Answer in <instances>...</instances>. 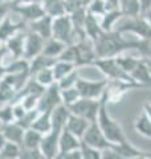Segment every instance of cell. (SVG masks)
I'll return each mask as SVG.
<instances>
[{
    "label": "cell",
    "instance_id": "obj_1",
    "mask_svg": "<svg viewBox=\"0 0 151 159\" xmlns=\"http://www.w3.org/2000/svg\"><path fill=\"white\" fill-rule=\"evenodd\" d=\"M135 40L137 39H126L123 37V33L113 29L109 32H103L93 44L98 58H109L117 57L121 53L134 49Z\"/></svg>",
    "mask_w": 151,
    "mask_h": 159
},
{
    "label": "cell",
    "instance_id": "obj_2",
    "mask_svg": "<svg viewBox=\"0 0 151 159\" xmlns=\"http://www.w3.org/2000/svg\"><path fill=\"white\" fill-rule=\"evenodd\" d=\"M97 122L101 127V130L103 131L105 137L108 138V141L112 145H118V143H123L129 141L122 126L117 121H114L112 116H110V113L108 110V99L105 94L101 97V105H99Z\"/></svg>",
    "mask_w": 151,
    "mask_h": 159
},
{
    "label": "cell",
    "instance_id": "obj_3",
    "mask_svg": "<svg viewBox=\"0 0 151 159\" xmlns=\"http://www.w3.org/2000/svg\"><path fill=\"white\" fill-rule=\"evenodd\" d=\"M114 29L123 34L130 33L137 39L151 37V25L143 15L135 17H121Z\"/></svg>",
    "mask_w": 151,
    "mask_h": 159
},
{
    "label": "cell",
    "instance_id": "obj_4",
    "mask_svg": "<svg viewBox=\"0 0 151 159\" xmlns=\"http://www.w3.org/2000/svg\"><path fill=\"white\" fill-rule=\"evenodd\" d=\"M52 37L65 43L66 45L76 43V29L73 27V23L68 13L53 19Z\"/></svg>",
    "mask_w": 151,
    "mask_h": 159
},
{
    "label": "cell",
    "instance_id": "obj_5",
    "mask_svg": "<svg viewBox=\"0 0 151 159\" xmlns=\"http://www.w3.org/2000/svg\"><path fill=\"white\" fill-rule=\"evenodd\" d=\"M93 66L98 68L99 72L103 74L106 80L114 81V80H125V81H133V78L126 73L118 64L115 57L109 58H97L93 62ZM134 82V81H133Z\"/></svg>",
    "mask_w": 151,
    "mask_h": 159
},
{
    "label": "cell",
    "instance_id": "obj_6",
    "mask_svg": "<svg viewBox=\"0 0 151 159\" xmlns=\"http://www.w3.org/2000/svg\"><path fill=\"white\" fill-rule=\"evenodd\" d=\"M99 105H101V98L94 99V98H78L77 101L72 105H69V110L72 114L80 116L89 122L97 121L98 111H99Z\"/></svg>",
    "mask_w": 151,
    "mask_h": 159
},
{
    "label": "cell",
    "instance_id": "obj_7",
    "mask_svg": "<svg viewBox=\"0 0 151 159\" xmlns=\"http://www.w3.org/2000/svg\"><path fill=\"white\" fill-rule=\"evenodd\" d=\"M109 80H98V81H92V80H85L80 77L76 82V88L82 98H94L99 99L105 94L108 88Z\"/></svg>",
    "mask_w": 151,
    "mask_h": 159
},
{
    "label": "cell",
    "instance_id": "obj_8",
    "mask_svg": "<svg viewBox=\"0 0 151 159\" xmlns=\"http://www.w3.org/2000/svg\"><path fill=\"white\" fill-rule=\"evenodd\" d=\"M73 45L76 49V66L77 68L93 65V62L98 58L94 49V44L88 37L73 43Z\"/></svg>",
    "mask_w": 151,
    "mask_h": 159
},
{
    "label": "cell",
    "instance_id": "obj_9",
    "mask_svg": "<svg viewBox=\"0 0 151 159\" xmlns=\"http://www.w3.org/2000/svg\"><path fill=\"white\" fill-rule=\"evenodd\" d=\"M81 141L85 143V145L94 147V148H98L101 151L113 146L112 143L108 141V138L105 137V134L102 130H101L97 121L90 122V125L88 126L86 131H85V134L81 138Z\"/></svg>",
    "mask_w": 151,
    "mask_h": 159
},
{
    "label": "cell",
    "instance_id": "obj_10",
    "mask_svg": "<svg viewBox=\"0 0 151 159\" xmlns=\"http://www.w3.org/2000/svg\"><path fill=\"white\" fill-rule=\"evenodd\" d=\"M20 16V19L27 24L34 21L45 15L44 7L41 3H24V4H13L12 11Z\"/></svg>",
    "mask_w": 151,
    "mask_h": 159
},
{
    "label": "cell",
    "instance_id": "obj_11",
    "mask_svg": "<svg viewBox=\"0 0 151 159\" xmlns=\"http://www.w3.org/2000/svg\"><path fill=\"white\" fill-rule=\"evenodd\" d=\"M61 102V89H60L58 84L54 82L50 86L45 88V92L41 94V97L39 99L37 109L41 111H52L57 105Z\"/></svg>",
    "mask_w": 151,
    "mask_h": 159
},
{
    "label": "cell",
    "instance_id": "obj_12",
    "mask_svg": "<svg viewBox=\"0 0 151 159\" xmlns=\"http://www.w3.org/2000/svg\"><path fill=\"white\" fill-rule=\"evenodd\" d=\"M60 130L52 129L49 133L44 134L40 142L39 150L44 157L49 159H53L56 155H58V138H60Z\"/></svg>",
    "mask_w": 151,
    "mask_h": 159
},
{
    "label": "cell",
    "instance_id": "obj_13",
    "mask_svg": "<svg viewBox=\"0 0 151 159\" xmlns=\"http://www.w3.org/2000/svg\"><path fill=\"white\" fill-rule=\"evenodd\" d=\"M45 40L39 36L37 33L32 31L25 32V43H24V54L23 57L27 60H32L33 57L39 56L40 53H43Z\"/></svg>",
    "mask_w": 151,
    "mask_h": 159
},
{
    "label": "cell",
    "instance_id": "obj_14",
    "mask_svg": "<svg viewBox=\"0 0 151 159\" xmlns=\"http://www.w3.org/2000/svg\"><path fill=\"white\" fill-rule=\"evenodd\" d=\"M81 143H82L81 139L64 127L61 133H60V138H58V154L72 151L76 150V148H81Z\"/></svg>",
    "mask_w": 151,
    "mask_h": 159
},
{
    "label": "cell",
    "instance_id": "obj_15",
    "mask_svg": "<svg viewBox=\"0 0 151 159\" xmlns=\"http://www.w3.org/2000/svg\"><path fill=\"white\" fill-rule=\"evenodd\" d=\"M25 21L20 20L19 23H15L12 21L11 16H8L0 23V43H6L8 39H11L13 34H16L20 31H24V25H25Z\"/></svg>",
    "mask_w": 151,
    "mask_h": 159
},
{
    "label": "cell",
    "instance_id": "obj_16",
    "mask_svg": "<svg viewBox=\"0 0 151 159\" xmlns=\"http://www.w3.org/2000/svg\"><path fill=\"white\" fill-rule=\"evenodd\" d=\"M52 24H53V17L48 16V15H44L43 17L29 23L28 25H29V31L37 33L44 40H48L52 37Z\"/></svg>",
    "mask_w": 151,
    "mask_h": 159
},
{
    "label": "cell",
    "instance_id": "obj_17",
    "mask_svg": "<svg viewBox=\"0 0 151 159\" xmlns=\"http://www.w3.org/2000/svg\"><path fill=\"white\" fill-rule=\"evenodd\" d=\"M70 116V110L66 105L60 103L50 111V119H52V129L61 131L68 122V118Z\"/></svg>",
    "mask_w": 151,
    "mask_h": 159
},
{
    "label": "cell",
    "instance_id": "obj_18",
    "mask_svg": "<svg viewBox=\"0 0 151 159\" xmlns=\"http://www.w3.org/2000/svg\"><path fill=\"white\" fill-rule=\"evenodd\" d=\"M24 43H25V32L20 31L16 34H13L11 39L6 41V45L8 49V53L12 56V58H20L24 54Z\"/></svg>",
    "mask_w": 151,
    "mask_h": 159
},
{
    "label": "cell",
    "instance_id": "obj_19",
    "mask_svg": "<svg viewBox=\"0 0 151 159\" xmlns=\"http://www.w3.org/2000/svg\"><path fill=\"white\" fill-rule=\"evenodd\" d=\"M0 129H2L4 137H6L8 142H15L21 145L25 129H23L16 121L9 122V123H3V125H0Z\"/></svg>",
    "mask_w": 151,
    "mask_h": 159
},
{
    "label": "cell",
    "instance_id": "obj_20",
    "mask_svg": "<svg viewBox=\"0 0 151 159\" xmlns=\"http://www.w3.org/2000/svg\"><path fill=\"white\" fill-rule=\"evenodd\" d=\"M84 32H85V34H86V37L94 43L105 31L102 29V27H101L99 19L88 12L86 20H85V24H84Z\"/></svg>",
    "mask_w": 151,
    "mask_h": 159
},
{
    "label": "cell",
    "instance_id": "obj_21",
    "mask_svg": "<svg viewBox=\"0 0 151 159\" xmlns=\"http://www.w3.org/2000/svg\"><path fill=\"white\" fill-rule=\"evenodd\" d=\"M89 125H90V122L88 121V119L70 113V116L68 118V122H66V125H65V129L81 139Z\"/></svg>",
    "mask_w": 151,
    "mask_h": 159
},
{
    "label": "cell",
    "instance_id": "obj_22",
    "mask_svg": "<svg viewBox=\"0 0 151 159\" xmlns=\"http://www.w3.org/2000/svg\"><path fill=\"white\" fill-rule=\"evenodd\" d=\"M56 61H57V58L45 56V54H43V53H40L39 56L33 57L32 60H29V74H31V77H33L37 72L43 70V69L52 68Z\"/></svg>",
    "mask_w": 151,
    "mask_h": 159
},
{
    "label": "cell",
    "instance_id": "obj_23",
    "mask_svg": "<svg viewBox=\"0 0 151 159\" xmlns=\"http://www.w3.org/2000/svg\"><path fill=\"white\" fill-rule=\"evenodd\" d=\"M41 4L44 7L45 15H48L53 19L68 13L65 0H41Z\"/></svg>",
    "mask_w": 151,
    "mask_h": 159
},
{
    "label": "cell",
    "instance_id": "obj_24",
    "mask_svg": "<svg viewBox=\"0 0 151 159\" xmlns=\"http://www.w3.org/2000/svg\"><path fill=\"white\" fill-rule=\"evenodd\" d=\"M130 77L133 78L134 82H137L142 86H150L151 85V74H150L149 69L146 66V64L143 62L142 58L139 60L138 65L134 68V70L130 73Z\"/></svg>",
    "mask_w": 151,
    "mask_h": 159
},
{
    "label": "cell",
    "instance_id": "obj_25",
    "mask_svg": "<svg viewBox=\"0 0 151 159\" xmlns=\"http://www.w3.org/2000/svg\"><path fill=\"white\" fill-rule=\"evenodd\" d=\"M41 138H43V134L39 133L37 130H34V129H32V127L25 129L23 142H21V147L27 148V150H37V148L40 147Z\"/></svg>",
    "mask_w": 151,
    "mask_h": 159
},
{
    "label": "cell",
    "instance_id": "obj_26",
    "mask_svg": "<svg viewBox=\"0 0 151 159\" xmlns=\"http://www.w3.org/2000/svg\"><path fill=\"white\" fill-rule=\"evenodd\" d=\"M66 48V44L60 41V40L50 37L48 40H45L44 43V48H43V54L53 58H58V56L64 52V49Z\"/></svg>",
    "mask_w": 151,
    "mask_h": 159
},
{
    "label": "cell",
    "instance_id": "obj_27",
    "mask_svg": "<svg viewBox=\"0 0 151 159\" xmlns=\"http://www.w3.org/2000/svg\"><path fill=\"white\" fill-rule=\"evenodd\" d=\"M134 130L139 135H142L147 139H151V119L147 117V114L142 111L134 121Z\"/></svg>",
    "mask_w": 151,
    "mask_h": 159
},
{
    "label": "cell",
    "instance_id": "obj_28",
    "mask_svg": "<svg viewBox=\"0 0 151 159\" xmlns=\"http://www.w3.org/2000/svg\"><path fill=\"white\" fill-rule=\"evenodd\" d=\"M119 9L123 17H135L142 15L139 0H119Z\"/></svg>",
    "mask_w": 151,
    "mask_h": 159
},
{
    "label": "cell",
    "instance_id": "obj_29",
    "mask_svg": "<svg viewBox=\"0 0 151 159\" xmlns=\"http://www.w3.org/2000/svg\"><path fill=\"white\" fill-rule=\"evenodd\" d=\"M121 17H123L121 9H114V11H108L103 16H101V27L105 32H109V31H113L117 25V23L121 20Z\"/></svg>",
    "mask_w": 151,
    "mask_h": 159
},
{
    "label": "cell",
    "instance_id": "obj_30",
    "mask_svg": "<svg viewBox=\"0 0 151 159\" xmlns=\"http://www.w3.org/2000/svg\"><path fill=\"white\" fill-rule=\"evenodd\" d=\"M32 129L37 130L39 133L44 134L49 133L52 130V119H50V111H41L37 116V118L32 123Z\"/></svg>",
    "mask_w": 151,
    "mask_h": 159
},
{
    "label": "cell",
    "instance_id": "obj_31",
    "mask_svg": "<svg viewBox=\"0 0 151 159\" xmlns=\"http://www.w3.org/2000/svg\"><path fill=\"white\" fill-rule=\"evenodd\" d=\"M112 147L114 148L115 151H118L121 155H122L123 158H126V159H133L135 157L147 154V152H144L142 150H139V148H137V147H134L129 141L123 142V143H118V145H113Z\"/></svg>",
    "mask_w": 151,
    "mask_h": 159
},
{
    "label": "cell",
    "instance_id": "obj_32",
    "mask_svg": "<svg viewBox=\"0 0 151 159\" xmlns=\"http://www.w3.org/2000/svg\"><path fill=\"white\" fill-rule=\"evenodd\" d=\"M76 69V65L72 62H68V61H62V60H57L54 62V65L52 66V70H53V76L56 82L60 81L62 77H65L66 74H69L72 70Z\"/></svg>",
    "mask_w": 151,
    "mask_h": 159
},
{
    "label": "cell",
    "instance_id": "obj_33",
    "mask_svg": "<svg viewBox=\"0 0 151 159\" xmlns=\"http://www.w3.org/2000/svg\"><path fill=\"white\" fill-rule=\"evenodd\" d=\"M20 154H21V145L7 141L0 150V159H19Z\"/></svg>",
    "mask_w": 151,
    "mask_h": 159
},
{
    "label": "cell",
    "instance_id": "obj_34",
    "mask_svg": "<svg viewBox=\"0 0 151 159\" xmlns=\"http://www.w3.org/2000/svg\"><path fill=\"white\" fill-rule=\"evenodd\" d=\"M6 73H29V60L20 57V58H13L11 64L4 65Z\"/></svg>",
    "mask_w": 151,
    "mask_h": 159
},
{
    "label": "cell",
    "instance_id": "obj_35",
    "mask_svg": "<svg viewBox=\"0 0 151 159\" xmlns=\"http://www.w3.org/2000/svg\"><path fill=\"white\" fill-rule=\"evenodd\" d=\"M115 58H117V61L121 65V68H122L129 76H130V73L134 70V68L138 65V62L140 60V57H134V56H130V54L127 56V54H125V53L118 54Z\"/></svg>",
    "mask_w": 151,
    "mask_h": 159
},
{
    "label": "cell",
    "instance_id": "obj_36",
    "mask_svg": "<svg viewBox=\"0 0 151 159\" xmlns=\"http://www.w3.org/2000/svg\"><path fill=\"white\" fill-rule=\"evenodd\" d=\"M134 49L138 52L140 58H151V37L137 39Z\"/></svg>",
    "mask_w": 151,
    "mask_h": 159
},
{
    "label": "cell",
    "instance_id": "obj_37",
    "mask_svg": "<svg viewBox=\"0 0 151 159\" xmlns=\"http://www.w3.org/2000/svg\"><path fill=\"white\" fill-rule=\"evenodd\" d=\"M33 78L36 80V81L40 84V85H43L44 88H48V86L52 85V84L56 82V80H54V76H53L52 68H47V69H43V70L37 72V73L33 76Z\"/></svg>",
    "mask_w": 151,
    "mask_h": 159
},
{
    "label": "cell",
    "instance_id": "obj_38",
    "mask_svg": "<svg viewBox=\"0 0 151 159\" xmlns=\"http://www.w3.org/2000/svg\"><path fill=\"white\" fill-rule=\"evenodd\" d=\"M16 90L8 85L6 81L0 80V103H9L13 101V98L16 97Z\"/></svg>",
    "mask_w": 151,
    "mask_h": 159
},
{
    "label": "cell",
    "instance_id": "obj_39",
    "mask_svg": "<svg viewBox=\"0 0 151 159\" xmlns=\"http://www.w3.org/2000/svg\"><path fill=\"white\" fill-rule=\"evenodd\" d=\"M80 78V68H76L74 70H72L69 74H66L65 77H62L60 81H57L60 89H68V88H72V86H76V82L77 80Z\"/></svg>",
    "mask_w": 151,
    "mask_h": 159
},
{
    "label": "cell",
    "instance_id": "obj_40",
    "mask_svg": "<svg viewBox=\"0 0 151 159\" xmlns=\"http://www.w3.org/2000/svg\"><path fill=\"white\" fill-rule=\"evenodd\" d=\"M78 98H81V96H80V93H78L76 86L62 89L61 90V102L64 103V105H66V106L72 105V103H74Z\"/></svg>",
    "mask_w": 151,
    "mask_h": 159
},
{
    "label": "cell",
    "instance_id": "obj_41",
    "mask_svg": "<svg viewBox=\"0 0 151 159\" xmlns=\"http://www.w3.org/2000/svg\"><path fill=\"white\" fill-rule=\"evenodd\" d=\"M88 12L97 17L103 16V15L106 13L105 0H90V3L88 4Z\"/></svg>",
    "mask_w": 151,
    "mask_h": 159
},
{
    "label": "cell",
    "instance_id": "obj_42",
    "mask_svg": "<svg viewBox=\"0 0 151 159\" xmlns=\"http://www.w3.org/2000/svg\"><path fill=\"white\" fill-rule=\"evenodd\" d=\"M40 114V110L36 107V109H32V110H28L27 111V114L20 119V121H16L20 126H21L23 129H29L32 126V123H33V121L37 118V116Z\"/></svg>",
    "mask_w": 151,
    "mask_h": 159
},
{
    "label": "cell",
    "instance_id": "obj_43",
    "mask_svg": "<svg viewBox=\"0 0 151 159\" xmlns=\"http://www.w3.org/2000/svg\"><path fill=\"white\" fill-rule=\"evenodd\" d=\"M81 154L82 159H102V151L85 145L84 142L81 143Z\"/></svg>",
    "mask_w": 151,
    "mask_h": 159
},
{
    "label": "cell",
    "instance_id": "obj_44",
    "mask_svg": "<svg viewBox=\"0 0 151 159\" xmlns=\"http://www.w3.org/2000/svg\"><path fill=\"white\" fill-rule=\"evenodd\" d=\"M13 111H12V103H4V105L0 107V125L3 123H9L13 122Z\"/></svg>",
    "mask_w": 151,
    "mask_h": 159
},
{
    "label": "cell",
    "instance_id": "obj_45",
    "mask_svg": "<svg viewBox=\"0 0 151 159\" xmlns=\"http://www.w3.org/2000/svg\"><path fill=\"white\" fill-rule=\"evenodd\" d=\"M90 0H65V6H66V11L70 13L72 11L81 7H88Z\"/></svg>",
    "mask_w": 151,
    "mask_h": 159
},
{
    "label": "cell",
    "instance_id": "obj_46",
    "mask_svg": "<svg viewBox=\"0 0 151 159\" xmlns=\"http://www.w3.org/2000/svg\"><path fill=\"white\" fill-rule=\"evenodd\" d=\"M12 103V111H13V118H15V121H20L25 114H27V109H25L21 103L20 102H11Z\"/></svg>",
    "mask_w": 151,
    "mask_h": 159
},
{
    "label": "cell",
    "instance_id": "obj_47",
    "mask_svg": "<svg viewBox=\"0 0 151 159\" xmlns=\"http://www.w3.org/2000/svg\"><path fill=\"white\" fill-rule=\"evenodd\" d=\"M102 159H126L123 158L118 151H115L113 147L102 150Z\"/></svg>",
    "mask_w": 151,
    "mask_h": 159
},
{
    "label": "cell",
    "instance_id": "obj_48",
    "mask_svg": "<svg viewBox=\"0 0 151 159\" xmlns=\"http://www.w3.org/2000/svg\"><path fill=\"white\" fill-rule=\"evenodd\" d=\"M12 3H0V23L6 19L12 11Z\"/></svg>",
    "mask_w": 151,
    "mask_h": 159
},
{
    "label": "cell",
    "instance_id": "obj_49",
    "mask_svg": "<svg viewBox=\"0 0 151 159\" xmlns=\"http://www.w3.org/2000/svg\"><path fill=\"white\" fill-rule=\"evenodd\" d=\"M62 159H82V154H81V148H76V150L60 154Z\"/></svg>",
    "mask_w": 151,
    "mask_h": 159
},
{
    "label": "cell",
    "instance_id": "obj_50",
    "mask_svg": "<svg viewBox=\"0 0 151 159\" xmlns=\"http://www.w3.org/2000/svg\"><path fill=\"white\" fill-rule=\"evenodd\" d=\"M139 3H140V8H142V15L151 8V0H139Z\"/></svg>",
    "mask_w": 151,
    "mask_h": 159
},
{
    "label": "cell",
    "instance_id": "obj_51",
    "mask_svg": "<svg viewBox=\"0 0 151 159\" xmlns=\"http://www.w3.org/2000/svg\"><path fill=\"white\" fill-rule=\"evenodd\" d=\"M143 111L147 114V117L151 119V103L150 102H144L143 103Z\"/></svg>",
    "mask_w": 151,
    "mask_h": 159
},
{
    "label": "cell",
    "instance_id": "obj_52",
    "mask_svg": "<svg viewBox=\"0 0 151 159\" xmlns=\"http://www.w3.org/2000/svg\"><path fill=\"white\" fill-rule=\"evenodd\" d=\"M24 3H41V0H15L13 4H24Z\"/></svg>",
    "mask_w": 151,
    "mask_h": 159
},
{
    "label": "cell",
    "instance_id": "obj_53",
    "mask_svg": "<svg viewBox=\"0 0 151 159\" xmlns=\"http://www.w3.org/2000/svg\"><path fill=\"white\" fill-rule=\"evenodd\" d=\"M6 142H7V139H6V137H4L2 129H0V150H2V147L6 145Z\"/></svg>",
    "mask_w": 151,
    "mask_h": 159
},
{
    "label": "cell",
    "instance_id": "obj_54",
    "mask_svg": "<svg viewBox=\"0 0 151 159\" xmlns=\"http://www.w3.org/2000/svg\"><path fill=\"white\" fill-rule=\"evenodd\" d=\"M142 60H143V62L146 64V66H147L149 72H150V74H151V58H142Z\"/></svg>",
    "mask_w": 151,
    "mask_h": 159
},
{
    "label": "cell",
    "instance_id": "obj_55",
    "mask_svg": "<svg viewBox=\"0 0 151 159\" xmlns=\"http://www.w3.org/2000/svg\"><path fill=\"white\" fill-rule=\"evenodd\" d=\"M143 16H144L146 19H147V21L150 23V25H151V8L149 9V11H146V12L143 13Z\"/></svg>",
    "mask_w": 151,
    "mask_h": 159
},
{
    "label": "cell",
    "instance_id": "obj_56",
    "mask_svg": "<svg viewBox=\"0 0 151 159\" xmlns=\"http://www.w3.org/2000/svg\"><path fill=\"white\" fill-rule=\"evenodd\" d=\"M15 0H0V3H12L13 4Z\"/></svg>",
    "mask_w": 151,
    "mask_h": 159
},
{
    "label": "cell",
    "instance_id": "obj_57",
    "mask_svg": "<svg viewBox=\"0 0 151 159\" xmlns=\"http://www.w3.org/2000/svg\"><path fill=\"white\" fill-rule=\"evenodd\" d=\"M53 159H62V158H61V155H60V154H58V155H56V157H54Z\"/></svg>",
    "mask_w": 151,
    "mask_h": 159
}]
</instances>
